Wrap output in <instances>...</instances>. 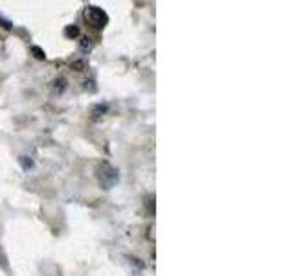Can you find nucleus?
<instances>
[{
    "instance_id": "1",
    "label": "nucleus",
    "mask_w": 294,
    "mask_h": 276,
    "mask_svg": "<svg viewBox=\"0 0 294 276\" xmlns=\"http://www.w3.org/2000/svg\"><path fill=\"white\" fill-rule=\"evenodd\" d=\"M118 180H120V173H118L114 166H111L109 162L100 164V168H97V182H100V186L103 190L114 188Z\"/></svg>"
},
{
    "instance_id": "2",
    "label": "nucleus",
    "mask_w": 294,
    "mask_h": 276,
    "mask_svg": "<svg viewBox=\"0 0 294 276\" xmlns=\"http://www.w3.org/2000/svg\"><path fill=\"white\" fill-rule=\"evenodd\" d=\"M85 19H87L88 22L97 29L105 28L107 22H109L107 13L102 10V8H97V6H88L87 10H85Z\"/></svg>"
},
{
    "instance_id": "3",
    "label": "nucleus",
    "mask_w": 294,
    "mask_h": 276,
    "mask_svg": "<svg viewBox=\"0 0 294 276\" xmlns=\"http://www.w3.org/2000/svg\"><path fill=\"white\" fill-rule=\"evenodd\" d=\"M64 35H67V37H70V39H74V37H77V35H79V28H77L76 24H70L67 29H64Z\"/></svg>"
},
{
    "instance_id": "4",
    "label": "nucleus",
    "mask_w": 294,
    "mask_h": 276,
    "mask_svg": "<svg viewBox=\"0 0 294 276\" xmlns=\"http://www.w3.org/2000/svg\"><path fill=\"white\" fill-rule=\"evenodd\" d=\"M90 37H81V50H90L92 48V43H90Z\"/></svg>"
},
{
    "instance_id": "5",
    "label": "nucleus",
    "mask_w": 294,
    "mask_h": 276,
    "mask_svg": "<svg viewBox=\"0 0 294 276\" xmlns=\"http://www.w3.org/2000/svg\"><path fill=\"white\" fill-rule=\"evenodd\" d=\"M31 52L35 53V57H37V59H44V57H46V53L39 48V46H31Z\"/></svg>"
},
{
    "instance_id": "6",
    "label": "nucleus",
    "mask_w": 294,
    "mask_h": 276,
    "mask_svg": "<svg viewBox=\"0 0 294 276\" xmlns=\"http://www.w3.org/2000/svg\"><path fill=\"white\" fill-rule=\"evenodd\" d=\"M0 24H2V28H6V29H11V28H13V24H11V20L4 19L2 15H0Z\"/></svg>"
},
{
    "instance_id": "7",
    "label": "nucleus",
    "mask_w": 294,
    "mask_h": 276,
    "mask_svg": "<svg viewBox=\"0 0 294 276\" xmlns=\"http://www.w3.org/2000/svg\"><path fill=\"white\" fill-rule=\"evenodd\" d=\"M64 88V79H57V81H55V90H63Z\"/></svg>"
},
{
    "instance_id": "8",
    "label": "nucleus",
    "mask_w": 294,
    "mask_h": 276,
    "mask_svg": "<svg viewBox=\"0 0 294 276\" xmlns=\"http://www.w3.org/2000/svg\"><path fill=\"white\" fill-rule=\"evenodd\" d=\"M20 162L24 164V168H31V160L28 162V157H20Z\"/></svg>"
}]
</instances>
